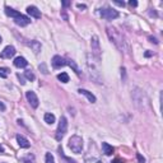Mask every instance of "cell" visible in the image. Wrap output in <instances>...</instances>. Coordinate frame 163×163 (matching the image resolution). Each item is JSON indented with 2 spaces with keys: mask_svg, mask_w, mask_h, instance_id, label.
Here are the masks:
<instances>
[{
  "mask_svg": "<svg viewBox=\"0 0 163 163\" xmlns=\"http://www.w3.org/2000/svg\"><path fill=\"white\" fill-rule=\"evenodd\" d=\"M106 32L108 34V38L111 40V42H113L115 46H116L120 51L125 52L126 50H128V44H126V40L124 37V34L120 32L116 27L107 26L106 27Z\"/></svg>",
  "mask_w": 163,
  "mask_h": 163,
  "instance_id": "6da1fadb",
  "label": "cell"
},
{
  "mask_svg": "<svg viewBox=\"0 0 163 163\" xmlns=\"http://www.w3.org/2000/svg\"><path fill=\"white\" fill-rule=\"evenodd\" d=\"M5 14H7L8 17L13 18L14 22H15V24L21 26V27H24V26H27V24H29V23H31V19H29L28 17L21 14L19 11H17V10L11 9V8H9V7H5Z\"/></svg>",
  "mask_w": 163,
  "mask_h": 163,
  "instance_id": "7a4b0ae2",
  "label": "cell"
},
{
  "mask_svg": "<svg viewBox=\"0 0 163 163\" xmlns=\"http://www.w3.org/2000/svg\"><path fill=\"white\" fill-rule=\"evenodd\" d=\"M69 148L73 153L79 154L83 150V139L79 135H73L69 139Z\"/></svg>",
  "mask_w": 163,
  "mask_h": 163,
  "instance_id": "3957f363",
  "label": "cell"
},
{
  "mask_svg": "<svg viewBox=\"0 0 163 163\" xmlns=\"http://www.w3.org/2000/svg\"><path fill=\"white\" fill-rule=\"evenodd\" d=\"M66 130H68V120H66L65 116H61L60 117V121H59V125H57V130H56V140L60 142L61 139L64 138V135L66 134Z\"/></svg>",
  "mask_w": 163,
  "mask_h": 163,
  "instance_id": "277c9868",
  "label": "cell"
},
{
  "mask_svg": "<svg viewBox=\"0 0 163 163\" xmlns=\"http://www.w3.org/2000/svg\"><path fill=\"white\" fill-rule=\"evenodd\" d=\"M90 46H92V55L97 60H99V57H101V46H99L98 36H96V34L92 36V42H90Z\"/></svg>",
  "mask_w": 163,
  "mask_h": 163,
  "instance_id": "5b68a950",
  "label": "cell"
},
{
  "mask_svg": "<svg viewBox=\"0 0 163 163\" xmlns=\"http://www.w3.org/2000/svg\"><path fill=\"white\" fill-rule=\"evenodd\" d=\"M99 14H101V17L103 18V19L111 21V19H115V18L119 17V11L112 9V8H103V9H101Z\"/></svg>",
  "mask_w": 163,
  "mask_h": 163,
  "instance_id": "8992f818",
  "label": "cell"
},
{
  "mask_svg": "<svg viewBox=\"0 0 163 163\" xmlns=\"http://www.w3.org/2000/svg\"><path fill=\"white\" fill-rule=\"evenodd\" d=\"M26 97H27V101L29 102V105H31L33 108H37L38 107V97L37 94H36L34 92H32V90H28V92H26Z\"/></svg>",
  "mask_w": 163,
  "mask_h": 163,
  "instance_id": "52a82bcc",
  "label": "cell"
},
{
  "mask_svg": "<svg viewBox=\"0 0 163 163\" xmlns=\"http://www.w3.org/2000/svg\"><path fill=\"white\" fill-rule=\"evenodd\" d=\"M14 55H15V49L13 46H7L2 52H0V57L2 59H10Z\"/></svg>",
  "mask_w": 163,
  "mask_h": 163,
  "instance_id": "ba28073f",
  "label": "cell"
},
{
  "mask_svg": "<svg viewBox=\"0 0 163 163\" xmlns=\"http://www.w3.org/2000/svg\"><path fill=\"white\" fill-rule=\"evenodd\" d=\"M52 66L55 69H59V68H61V66H64V65H66V61H65V59L64 57H61L60 55H55L52 57Z\"/></svg>",
  "mask_w": 163,
  "mask_h": 163,
  "instance_id": "9c48e42d",
  "label": "cell"
},
{
  "mask_svg": "<svg viewBox=\"0 0 163 163\" xmlns=\"http://www.w3.org/2000/svg\"><path fill=\"white\" fill-rule=\"evenodd\" d=\"M17 142H18V144H19L21 148H29V147H31V143L28 142V139L26 136L21 135V134L17 135Z\"/></svg>",
  "mask_w": 163,
  "mask_h": 163,
  "instance_id": "30bf717a",
  "label": "cell"
},
{
  "mask_svg": "<svg viewBox=\"0 0 163 163\" xmlns=\"http://www.w3.org/2000/svg\"><path fill=\"white\" fill-rule=\"evenodd\" d=\"M27 13L31 15V17L36 18V19H40V18H41V11L38 10V8L33 7V5H31V7L27 8Z\"/></svg>",
  "mask_w": 163,
  "mask_h": 163,
  "instance_id": "8fae6325",
  "label": "cell"
},
{
  "mask_svg": "<svg viewBox=\"0 0 163 163\" xmlns=\"http://www.w3.org/2000/svg\"><path fill=\"white\" fill-rule=\"evenodd\" d=\"M14 66H17V68H26V66L28 65V61L24 59V57H22V56H18L14 59V61H13Z\"/></svg>",
  "mask_w": 163,
  "mask_h": 163,
  "instance_id": "7c38bea8",
  "label": "cell"
},
{
  "mask_svg": "<svg viewBox=\"0 0 163 163\" xmlns=\"http://www.w3.org/2000/svg\"><path fill=\"white\" fill-rule=\"evenodd\" d=\"M78 92H79L80 94H83V96H86L87 99H88L89 102H92V103H94V102H96V97L89 92V90H87V89H82V88H80L79 90H78Z\"/></svg>",
  "mask_w": 163,
  "mask_h": 163,
  "instance_id": "4fadbf2b",
  "label": "cell"
},
{
  "mask_svg": "<svg viewBox=\"0 0 163 163\" xmlns=\"http://www.w3.org/2000/svg\"><path fill=\"white\" fill-rule=\"evenodd\" d=\"M102 149H103V153L106 155H112L113 152H115V149L112 145H110L108 143H102Z\"/></svg>",
  "mask_w": 163,
  "mask_h": 163,
  "instance_id": "5bb4252c",
  "label": "cell"
},
{
  "mask_svg": "<svg viewBox=\"0 0 163 163\" xmlns=\"http://www.w3.org/2000/svg\"><path fill=\"white\" fill-rule=\"evenodd\" d=\"M28 46L31 47V49L36 52V54H38L41 51V44L38 41H31V42H28Z\"/></svg>",
  "mask_w": 163,
  "mask_h": 163,
  "instance_id": "9a60e30c",
  "label": "cell"
},
{
  "mask_svg": "<svg viewBox=\"0 0 163 163\" xmlns=\"http://www.w3.org/2000/svg\"><path fill=\"white\" fill-rule=\"evenodd\" d=\"M45 122H47L49 125H52L55 122V115L52 113H45Z\"/></svg>",
  "mask_w": 163,
  "mask_h": 163,
  "instance_id": "2e32d148",
  "label": "cell"
},
{
  "mask_svg": "<svg viewBox=\"0 0 163 163\" xmlns=\"http://www.w3.org/2000/svg\"><path fill=\"white\" fill-rule=\"evenodd\" d=\"M66 64H68V65H69L70 68H71V69H73V70L75 71V73H77L78 75L80 74V71H79V68H78V66H77V64L73 61V60H68V61H66Z\"/></svg>",
  "mask_w": 163,
  "mask_h": 163,
  "instance_id": "e0dca14e",
  "label": "cell"
},
{
  "mask_svg": "<svg viewBox=\"0 0 163 163\" xmlns=\"http://www.w3.org/2000/svg\"><path fill=\"white\" fill-rule=\"evenodd\" d=\"M57 79L61 82V83H68L69 82V75L66 74V73H60L57 75Z\"/></svg>",
  "mask_w": 163,
  "mask_h": 163,
  "instance_id": "ac0fdd59",
  "label": "cell"
},
{
  "mask_svg": "<svg viewBox=\"0 0 163 163\" xmlns=\"http://www.w3.org/2000/svg\"><path fill=\"white\" fill-rule=\"evenodd\" d=\"M84 163H105V162H102L98 158H94V157H87L86 161H84Z\"/></svg>",
  "mask_w": 163,
  "mask_h": 163,
  "instance_id": "d6986e66",
  "label": "cell"
},
{
  "mask_svg": "<svg viewBox=\"0 0 163 163\" xmlns=\"http://www.w3.org/2000/svg\"><path fill=\"white\" fill-rule=\"evenodd\" d=\"M22 162L23 163H34V155L33 154H28L22 159Z\"/></svg>",
  "mask_w": 163,
  "mask_h": 163,
  "instance_id": "ffe728a7",
  "label": "cell"
},
{
  "mask_svg": "<svg viewBox=\"0 0 163 163\" xmlns=\"http://www.w3.org/2000/svg\"><path fill=\"white\" fill-rule=\"evenodd\" d=\"M24 75H26V78H27V79H28V80H31V82L36 79V77H34V74L32 73V71H31V70H26V71H24Z\"/></svg>",
  "mask_w": 163,
  "mask_h": 163,
  "instance_id": "44dd1931",
  "label": "cell"
},
{
  "mask_svg": "<svg viewBox=\"0 0 163 163\" xmlns=\"http://www.w3.org/2000/svg\"><path fill=\"white\" fill-rule=\"evenodd\" d=\"M45 162H46V163H55L54 155H52L51 153H46V155H45Z\"/></svg>",
  "mask_w": 163,
  "mask_h": 163,
  "instance_id": "7402d4cb",
  "label": "cell"
},
{
  "mask_svg": "<svg viewBox=\"0 0 163 163\" xmlns=\"http://www.w3.org/2000/svg\"><path fill=\"white\" fill-rule=\"evenodd\" d=\"M9 71H10V70H9L8 68H0V77H2V78H5Z\"/></svg>",
  "mask_w": 163,
  "mask_h": 163,
  "instance_id": "603a6c76",
  "label": "cell"
},
{
  "mask_svg": "<svg viewBox=\"0 0 163 163\" xmlns=\"http://www.w3.org/2000/svg\"><path fill=\"white\" fill-rule=\"evenodd\" d=\"M40 70H42V73H44V74H47V73H49V70H47L46 65H45L44 63H42V64L40 65Z\"/></svg>",
  "mask_w": 163,
  "mask_h": 163,
  "instance_id": "cb8c5ba5",
  "label": "cell"
},
{
  "mask_svg": "<svg viewBox=\"0 0 163 163\" xmlns=\"http://www.w3.org/2000/svg\"><path fill=\"white\" fill-rule=\"evenodd\" d=\"M136 158H138V162L139 163H144V162H145V158H144L142 154H136Z\"/></svg>",
  "mask_w": 163,
  "mask_h": 163,
  "instance_id": "d4e9b609",
  "label": "cell"
},
{
  "mask_svg": "<svg viewBox=\"0 0 163 163\" xmlns=\"http://www.w3.org/2000/svg\"><path fill=\"white\" fill-rule=\"evenodd\" d=\"M129 5H130V7H138V3L135 2V0H130V2H129Z\"/></svg>",
  "mask_w": 163,
  "mask_h": 163,
  "instance_id": "484cf974",
  "label": "cell"
},
{
  "mask_svg": "<svg viewBox=\"0 0 163 163\" xmlns=\"http://www.w3.org/2000/svg\"><path fill=\"white\" fill-rule=\"evenodd\" d=\"M149 41H150V42H154V44H158L157 38H155V37H152V36H149Z\"/></svg>",
  "mask_w": 163,
  "mask_h": 163,
  "instance_id": "4316f807",
  "label": "cell"
},
{
  "mask_svg": "<svg viewBox=\"0 0 163 163\" xmlns=\"http://www.w3.org/2000/svg\"><path fill=\"white\" fill-rule=\"evenodd\" d=\"M0 111H5V105L3 103L2 101H0Z\"/></svg>",
  "mask_w": 163,
  "mask_h": 163,
  "instance_id": "83f0119b",
  "label": "cell"
},
{
  "mask_svg": "<svg viewBox=\"0 0 163 163\" xmlns=\"http://www.w3.org/2000/svg\"><path fill=\"white\" fill-rule=\"evenodd\" d=\"M111 163H124V161H122V159H120V158H117V159H115V161H112Z\"/></svg>",
  "mask_w": 163,
  "mask_h": 163,
  "instance_id": "f1b7e54d",
  "label": "cell"
},
{
  "mask_svg": "<svg viewBox=\"0 0 163 163\" xmlns=\"http://www.w3.org/2000/svg\"><path fill=\"white\" fill-rule=\"evenodd\" d=\"M77 7L79 9H86V5H83V4H77Z\"/></svg>",
  "mask_w": 163,
  "mask_h": 163,
  "instance_id": "f546056e",
  "label": "cell"
},
{
  "mask_svg": "<svg viewBox=\"0 0 163 163\" xmlns=\"http://www.w3.org/2000/svg\"><path fill=\"white\" fill-rule=\"evenodd\" d=\"M115 4H117V5H120V7H124V2H115Z\"/></svg>",
  "mask_w": 163,
  "mask_h": 163,
  "instance_id": "4dcf8cb0",
  "label": "cell"
},
{
  "mask_svg": "<svg viewBox=\"0 0 163 163\" xmlns=\"http://www.w3.org/2000/svg\"><path fill=\"white\" fill-rule=\"evenodd\" d=\"M63 5H64V7H69L70 3L69 2H63Z\"/></svg>",
  "mask_w": 163,
  "mask_h": 163,
  "instance_id": "1f68e13d",
  "label": "cell"
},
{
  "mask_svg": "<svg viewBox=\"0 0 163 163\" xmlns=\"http://www.w3.org/2000/svg\"><path fill=\"white\" fill-rule=\"evenodd\" d=\"M152 55H153V54H152V52H149V51H147V52H145V56H147V57L152 56Z\"/></svg>",
  "mask_w": 163,
  "mask_h": 163,
  "instance_id": "d6a6232c",
  "label": "cell"
},
{
  "mask_svg": "<svg viewBox=\"0 0 163 163\" xmlns=\"http://www.w3.org/2000/svg\"><path fill=\"white\" fill-rule=\"evenodd\" d=\"M18 78H19V79H21V83H22V84H24V83H26L24 80H23V78H22V77H21L19 74H18Z\"/></svg>",
  "mask_w": 163,
  "mask_h": 163,
  "instance_id": "836d02e7",
  "label": "cell"
},
{
  "mask_svg": "<svg viewBox=\"0 0 163 163\" xmlns=\"http://www.w3.org/2000/svg\"><path fill=\"white\" fill-rule=\"evenodd\" d=\"M0 153H4V148H3V145H0Z\"/></svg>",
  "mask_w": 163,
  "mask_h": 163,
  "instance_id": "e575fe53",
  "label": "cell"
},
{
  "mask_svg": "<svg viewBox=\"0 0 163 163\" xmlns=\"http://www.w3.org/2000/svg\"><path fill=\"white\" fill-rule=\"evenodd\" d=\"M0 42H2V37H0Z\"/></svg>",
  "mask_w": 163,
  "mask_h": 163,
  "instance_id": "d590c367",
  "label": "cell"
}]
</instances>
